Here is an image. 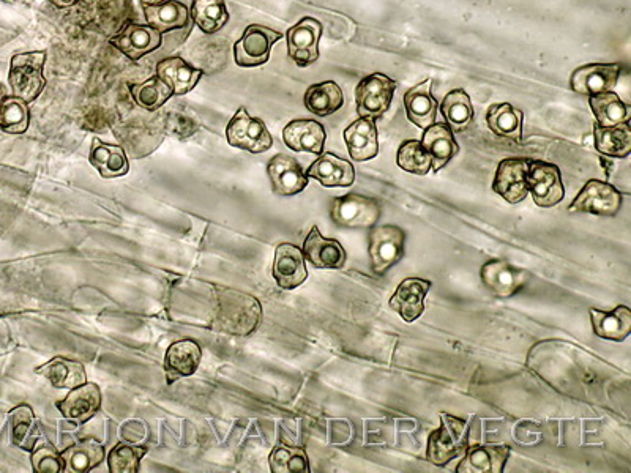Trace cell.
I'll list each match as a JSON object with an SVG mask.
<instances>
[{
  "label": "cell",
  "mask_w": 631,
  "mask_h": 473,
  "mask_svg": "<svg viewBox=\"0 0 631 473\" xmlns=\"http://www.w3.org/2000/svg\"><path fill=\"white\" fill-rule=\"evenodd\" d=\"M262 306L258 298L234 289H218L213 327L231 335L247 336L261 324Z\"/></svg>",
  "instance_id": "1"
},
{
  "label": "cell",
  "mask_w": 631,
  "mask_h": 473,
  "mask_svg": "<svg viewBox=\"0 0 631 473\" xmlns=\"http://www.w3.org/2000/svg\"><path fill=\"white\" fill-rule=\"evenodd\" d=\"M469 448V425L463 418L441 414V426L428 437L426 459L437 467H445L463 456Z\"/></svg>",
  "instance_id": "2"
},
{
  "label": "cell",
  "mask_w": 631,
  "mask_h": 473,
  "mask_svg": "<svg viewBox=\"0 0 631 473\" xmlns=\"http://www.w3.org/2000/svg\"><path fill=\"white\" fill-rule=\"evenodd\" d=\"M48 54L45 51L19 53L12 57L8 82L12 87L13 97L32 103L42 95L46 87L45 71Z\"/></svg>",
  "instance_id": "3"
},
{
  "label": "cell",
  "mask_w": 631,
  "mask_h": 473,
  "mask_svg": "<svg viewBox=\"0 0 631 473\" xmlns=\"http://www.w3.org/2000/svg\"><path fill=\"white\" fill-rule=\"evenodd\" d=\"M381 213L379 201L355 193L333 199L330 209L332 220L346 229L374 228L381 220Z\"/></svg>",
  "instance_id": "4"
},
{
  "label": "cell",
  "mask_w": 631,
  "mask_h": 473,
  "mask_svg": "<svg viewBox=\"0 0 631 473\" xmlns=\"http://www.w3.org/2000/svg\"><path fill=\"white\" fill-rule=\"evenodd\" d=\"M226 139L229 146L245 150L253 155L267 152L273 146V138L267 130L266 123L258 117L251 116L245 108H240L236 116L229 120L226 127Z\"/></svg>",
  "instance_id": "5"
},
{
  "label": "cell",
  "mask_w": 631,
  "mask_h": 473,
  "mask_svg": "<svg viewBox=\"0 0 631 473\" xmlns=\"http://www.w3.org/2000/svg\"><path fill=\"white\" fill-rule=\"evenodd\" d=\"M395 90L396 82L384 73L366 76L355 89L357 114L363 119H381L392 105Z\"/></svg>",
  "instance_id": "6"
},
{
  "label": "cell",
  "mask_w": 631,
  "mask_h": 473,
  "mask_svg": "<svg viewBox=\"0 0 631 473\" xmlns=\"http://www.w3.org/2000/svg\"><path fill=\"white\" fill-rule=\"evenodd\" d=\"M406 232L393 224L374 226L370 232V257L376 275H385L403 259Z\"/></svg>",
  "instance_id": "7"
},
{
  "label": "cell",
  "mask_w": 631,
  "mask_h": 473,
  "mask_svg": "<svg viewBox=\"0 0 631 473\" xmlns=\"http://www.w3.org/2000/svg\"><path fill=\"white\" fill-rule=\"evenodd\" d=\"M283 38V34L261 24H251L243 32L242 38L234 45V60L242 68L261 67L270 59L273 45Z\"/></svg>",
  "instance_id": "8"
},
{
  "label": "cell",
  "mask_w": 631,
  "mask_h": 473,
  "mask_svg": "<svg viewBox=\"0 0 631 473\" xmlns=\"http://www.w3.org/2000/svg\"><path fill=\"white\" fill-rule=\"evenodd\" d=\"M622 204L624 198L619 190L602 180L592 179L579 191L575 201L568 207V212L590 213L595 217H616Z\"/></svg>",
  "instance_id": "9"
},
{
  "label": "cell",
  "mask_w": 631,
  "mask_h": 473,
  "mask_svg": "<svg viewBox=\"0 0 631 473\" xmlns=\"http://www.w3.org/2000/svg\"><path fill=\"white\" fill-rule=\"evenodd\" d=\"M527 183H529V193H532V198L538 207L549 209L564 201V183H562L561 169L557 164L531 160L527 169Z\"/></svg>",
  "instance_id": "10"
},
{
  "label": "cell",
  "mask_w": 631,
  "mask_h": 473,
  "mask_svg": "<svg viewBox=\"0 0 631 473\" xmlns=\"http://www.w3.org/2000/svg\"><path fill=\"white\" fill-rule=\"evenodd\" d=\"M322 37V24L318 19H300L286 34L288 56L297 67L305 68L316 64L319 59V41Z\"/></svg>",
  "instance_id": "11"
},
{
  "label": "cell",
  "mask_w": 631,
  "mask_h": 473,
  "mask_svg": "<svg viewBox=\"0 0 631 473\" xmlns=\"http://www.w3.org/2000/svg\"><path fill=\"white\" fill-rule=\"evenodd\" d=\"M531 158H507L497 166L494 177L493 191L504 198L508 204H519L529 194L527 183V169Z\"/></svg>",
  "instance_id": "12"
},
{
  "label": "cell",
  "mask_w": 631,
  "mask_h": 473,
  "mask_svg": "<svg viewBox=\"0 0 631 473\" xmlns=\"http://www.w3.org/2000/svg\"><path fill=\"white\" fill-rule=\"evenodd\" d=\"M109 43L130 60H141L163 45V34L149 24L128 23L119 34L109 38Z\"/></svg>",
  "instance_id": "13"
},
{
  "label": "cell",
  "mask_w": 631,
  "mask_h": 473,
  "mask_svg": "<svg viewBox=\"0 0 631 473\" xmlns=\"http://www.w3.org/2000/svg\"><path fill=\"white\" fill-rule=\"evenodd\" d=\"M620 78L619 64H589L576 68L570 76V89L576 94L594 97L611 92Z\"/></svg>",
  "instance_id": "14"
},
{
  "label": "cell",
  "mask_w": 631,
  "mask_h": 473,
  "mask_svg": "<svg viewBox=\"0 0 631 473\" xmlns=\"http://www.w3.org/2000/svg\"><path fill=\"white\" fill-rule=\"evenodd\" d=\"M480 278L491 294L499 298H510L518 294L527 281L529 273L526 270L518 269L515 265L508 264L507 261L494 259L486 262L480 270Z\"/></svg>",
  "instance_id": "15"
},
{
  "label": "cell",
  "mask_w": 631,
  "mask_h": 473,
  "mask_svg": "<svg viewBox=\"0 0 631 473\" xmlns=\"http://www.w3.org/2000/svg\"><path fill=\"white\" fill-rule=\"evenodd\" d=\"M273 278L284 291H292L302 286L308 278L305 256L299 246L281 243L275 250L273 259Z\"/></svg>",
  "instance_id": "16"
},
{
  "label": "cell",
  "mask_w": 631,
  "mask_h": 473,
  "mask_svg": "<svg viewBox=\"0 0 631 473\" xmlns=\"http://www.w3.org/2000/svg\"><path fill=\"white\" fill-rule=\"evenodd\" d=\"M267 174L273 193L280 196H295L308 187V176L299 161L286 153H278L269 161Z\"/></svg>",
  "instance_id": "17"
},
{
  "label": "cell",
  "mask_w": 631,
  "mask_h": 473,
  "mask_svg": "<svg viewBox=\"0 0 631 473\" xmlns=\"http://www.w3.org/2000/svg\"><path fill=\"white\" fill-rule=\"evenodd\" d=\"M431 281L422 278H406L396 287L390 298V308L400 314L407 324L417 321L425 313V298L430 292Z\"/></svg>",
  "instance_id": "18"
},
{
  "label": "cell",
  "mask_w": 631,
  "mask_h": 473,
  "mask_svg": "<svg viewBox=\"0 0 631 473\" xmlns=\"http://www.w3.org/2000/svg\"><path fill=\"white\" fill-rule=\"evenodd\" d=\"M303 256L316 269L329 270L343 269L348 259L343 245L338 240L322 237L318 226L311 228L310 234L307 235L303 243Z\"/></svg>",
  "instance_id": "19"
},
{
  "label": "cell",
  "mask_w": 631,
  "mask_h": 473,
  "mask_svg": "<svg viewBox=\"0 0 631 473\" xmlns=\"http://www.w3.org/2000/svg\"><path fill=\"white\" fill-rule=\"evenodd\" d=\"M305 174L308 179L318 180L325 188H348L355 182L354 164L332 152L322 153Z\"/></svg>",
  "instance_id": "20"
},
{
  "label": "cell",
  "mask_w": 631,
  "mask_h": 473,
  "mask_svg": "<svg viewBox=\"0 0 631 473\" xmlns=\"http://www.w3.org/2000/svg\"><path fill=\"white\" fill-rule=\"evenodd\" d=\"M202 351L193 339H180L172 343L166 351L165 374L168 384H174L183 377H190L201 365Z\"/></svg>",
  "instance_id": "21"
},
{
  "label": "cell",
  "mask_w": 631,
  "mask_h": 473,
  "mask_svg": "<svg viewBox=\"0 0 631 473\" xmlns=\"http://www.w3.org/2000/svg\"><path fill=\"white\" fill-rule=\"evenodd\" d=\"M60 414L67 420L86 423L97 415L101 407L100 387L94 382H86L79 387L71 388L67 398L56 404Z\"/></svg>",
  "instance_id": "22"
},
{
  "label": "cell",
  "mask_w": 631,
  "mask_h": 473,
  "mask_svg": "<svg viewBox=\"0 0 631 473\" xmlns=\"http://www.w3.org/2000/svg\"><path fill=\"white\" fill-rule=\"evenodd\" d=\"M512 448L508 445H482L467 448L463 461L456 467L458 473H502L507 466Z\"/></svg>",
  "instance_id": "23"
},
{
  "label": "cell",
  "mask_w": 631,
  "mask_h": 473,
  "mask_svg": "<svg viewBox=\"0 0 631 473\" xmlns=\"http://www.w3.org/2000/svg\"><path fill=\"white\" fill-rule=\"evenodd\" d=\"M325 135L324 127L316 120L299 119L289 122L283 130V141L294 152L324 153Z\"/></svg>",
  "instance_id": "24"
},
{
  "label": "cell",
  "mask_w": 631,
  "mask_h": 473,
  "mask_svg": "<svg viewBox=\"0 0 631 473\" xmlns=\"http://www.w3.org/2000/svg\"><path fill=\"white\" fill-rule=\"evenodd\" d=\"M344 141L354 161H368L378 157L379 135L376 123L371 119L355 120L344 130Z\"/></svg>",
  "instance_id": "25"
},
{
  "label": "cell",
  "mask_w": 631,
  "mask_h": 473,
  "mask_svg": "<svg viewBox=\"0 0 631 473\" xmlns=\"http://www.w3.org/2000/svg\"><path fill=\"white\" fill-rule=\"evenodd\" d=\"M420 142L426 152L430 153L431 161H433L431 169L434 172L444 169L460 152V146L455 141L453 131L447 123H433L431 127L426 128Z\"/></svg>",
  "instance_id": "26"
},
{
  "label": "cell",
  "mask_w": 631,
  "mask_h": 473,
  "mask_svg": "<svg viewBox=\"0 0 631 473\" xmlns=\"http://www.w3.org/2000/svg\"><path fill=\"white\" fill-rule=\"evenodd\" d=\"M431 89H433V79H426L419 86L407 90L404 95L407 119L423 130L436 122L437 100Z\"/></svg>",
  "instance_id": "27"
},
{
  "label": "cell",
  "mask_w": 631,
  "mask_h": 473,
  "mask_svg": "<svg viewBox=\"0 0 631 473\" xmlns=\"http://www.w3.org/2000/svg\"><path fill=\"white\" fill-rule=\"evenodd\" d=\"M202 70L182 57H168L157 65V76L168 84L174 95H185L198 86Z\"/></svg>",
  "instance_id": "28"
},
{
  "label": "cell",
  "mask_w": 631,
  "mask_h": 473,
  "mask_svg": "<svg viewBox=\"0 0 631 473\" xmlns=\"http://www.w3.org/2000/svg\"><path fill=\"white\" fill-rule=\"evenodd\" d=\"M89 161L103 179H119L127 176L130 171L127 152L124 147L106 144L100 139H94L90 149Z\"/></svg>",
  "instance_id": "29"
},
{
  "label": "cell",
  "mask_w": 631,
  "mask_h": 473,
  "mask_svg": "<svg viewBox=\"0 0 631 473\" xmlns=\"http://www.w3.org/2000/svg\"><path fill=\"white\" fill-rule=\"evenodd\" d=\"M590 322L598 338L608 339L614 343H622L631 333V311L627 306L620 305L613 311H589Z\"/></svg>",
  "instance_id": "30"
},
{
  "label": "cell",
  "mask_w": 631,
  "mask_h": 473,
  "mask_svg": "<svg viewBox=\"0 0 631 473\" xmlns=\"http://www.w3.org/2000/svg\"><path fill=\"white\" fill-rule=\"evenodd\" d=\"M65 473H87L105 459V447L95 439H81L60 453Z\"/></svg>",
  "instance_id": "31"
},
{
  "label": "cell",
  "mask_w": 631,
  "mask_h": 473,
  "mask_svg": "<svg viewBox=\"0 0 631 473\" xmlns=\"http://www.w3.org/2000/svg\"><path fill=\"white\" fill-rule=\"evenodd\" d=\"M523 111L513 108L510 103H496L486 112V123L499 138L523 142Z\"/></svg>",
  "instance_id": "32"
},
{
  "label": "cell",
  "mask_w": 631,
  "mask_h": 473,
  "mask_svg": "<svg viewBox=\"0 0 631 473\" xmlns=\"http://www.w3.org/2000/svg\"><path fill=\"white\" fill-rule=\"evenodd\" d=\"M35 373L48 379L53 387L67 388V390L86 384L87 379L83 363L65 357H54L53 360L35 369Z\"/></svg>",
  "instance_id": "33"
},
{
  "label": "cell",
  "mask_w": 631,
  "mask_h": 473,
  "mask_svg": "<svg viewBox=\"0 0 631 473\" xmlns=\"http://www.w3.org/2000/svg\"><path fill=\"white\" fill-rule=\"evenodd\" d=\"M305 108L318 117H329L344 106V95L337 82L325 81L308 87L303 97Z\"/></svg>",
  "instance_id": "34"
},
{
  "label": "cell",
  "mask_w": 631,
  "mask_h": 473,
  "mask_svg": "<svg viewBox=\"0 0 631 473\" xmlns=\"http://www.w3.org/2000/svg\"><path fill=\"white\" fill-rule=\"evenodd\" d=\"M144 16L147 24L157 29L160 34L183 29L190 21L188 8L177 0H168L158 5H144Z\"/></svg>",
  "instance_id": "35"
},
{
  "label": "cell",
  "mask_w": 631,
  "mask_h": 473,
  "mask_svg": "<svg viewBox=\"0 0 631 473\" xmlns=\"http://www.w3.org/2000/svg\"><path fill=\"white\" fill-rule=\"evenodd\" d=\"M595 149L605 157L627 158L631 152L630 123H619L614 127H594Z\"/></svg>",
  "instance_id": "36"
},
{
  "label": "cell",
  "mask_w": 631,
  "mask_h": 473,
  "mask_svg": "<svg viewBox=\"0 0 631 473\" xmlns=\"http://www.w3.org/2000/svg\"><path fill=\"white\" fill-rule=\"evenodd\" d=\"M442 116L453 133H463L474 122V106L464 89H455L445 95L441 105Z\"/></svg>",
  "instance_id": "37"
},
{
  "label": "cell",
  "mask_w": 631,
  "mask_h": 473,
  "mask_svg": "<svg viewBox=\"0 0 631 473\" xmlns=\"http://www.w3.org/2000/svg\"><path fill=\"white\" fill-rule=\"evenodd\" d=\"M589 105L600 127H614L619 123L630 122V106L619 95L614 94L613 90L589 97Z\"/></svg>",
  "instance_id": "38"
},
{
  "label": "cell",
  "mask_w": 631,
  "mask_h": 473,
  "mask_svg": "<svg viewBox=\"0 0 631 473\" xmlns=\"http://www.w3.org/2000/svg\"><path fill=\"white\" fill-rule=\"evenodd\" d=\"M190 15L204 34H217L229 21L225 0H193Z\"/></svg>",
  "instance_id": "39"
},
{
  "label": "cell",
  "mask_w": 631,
  "mask_h": 473,
  "mask_svg": "<svg viewBox=\"0 0 631 473\" xmlns=\"http://www.w3.org/2000/svg\"><path fill=\"white\" fill-rule=\"evenodd\" d=\"M10 428H12V442L24 451H34L37 445V429H35L34 410L27 404L16 406L8 414Z\"/></svg>",
  "instance_id": "40"
},
{
  "label": "cell",
  "mask_w": 631,
  "mask_h": 473,
  "mask_svg": "<svg viewBox=\"0 0 631 473\" xmlns=\"http://www.w3.org/2000/svg\"><path fill=\"white\" fill-rule=\"evenodd\" d=\"M130 94L139 108L150 112L160 109L174 95L168 84L158 76H152L141 84H131Z\"/></svg>",
  "instance_id": "41"
},
{
  "label": "cell",
  "mask_w": 631,
  "mask_h": 473,
  "mask_svg": "<svg viewBox=\"0 0 631 473\" xmlns=\"http://www.w3.org/2000/svg\"><path fill=\"white\" fill-rule=\"evenodd\" d=\"M29 103L21 98L5 97L0 103V130L8 135H23L29 128Z\"/></svg>",
  "instance_id": "42"
},
{
  "label": "cell",
  "mask_w": 631,
  "mask_h": 473,
  "mask_svg": "<svg viewBox=\"0 0 631 473\" xmlns=\"http://www.w3.org/2000/svg\"><path fill=\"white\" fill-rule=\"evenodd\" d=\"M396 164L404 172L420 177L428 176L431 168H433L430 153L426 152L422 142L417 141V139H411V141L401 144L398 155H396Z\"/></svg>",
  "instance_id": "43"
},
{
  "label": "cell",
  "mask_w": 631,
  "mask_h": 473,
  "mask_svg": "<svg viewBox=\"0 0 631 473\" xmlns=\"http://www.w3.org/2000/svg\"><path fill=\"white\" fill-rule=\"evenodd\" d=\"M269 464L273 473H310L307 451L299 447L277 445L270 453Z\"/></svg>",
  "instance_id": "44"
},
{
  "label": "cell",
  "mask_w": 631,
  "mask_h": 473,
  "mask_svg": "<svg viewBox=\"0 0 631 473\" xmlns=\"http://www.w3.org/2000/svg\"><path fill=\"white\" fill-rule=\"evenodd\" d=\"M147 448L120 442L109 451L108 467L111 473H138L141 459L146 456Z\"/></svg>",
  "instance_id": "45"
},
{
  "label": "cell",
  "mask_w": 631,
  "mask_h": 473,
  "mask_svg": "<svg viewBox=\"0 0 631 473\" xmlns=\"http://www.w3.org/2000/svg\"><path fill=\"white\" fill-rule=\"evenodd\" d=\"M30 462L35 473H64V459L51 442H43L34 448Z\"/></svg>",
  "instance_id": "46"
},
{
  "label": "cell",
  "mask_w": 631,
  "mask_h": 473,
  "mask_svg": "<svg viewBox=\"0 0 631 473\" xmlns=\"http://www.w3.org/2000/svg\"><path fill=\"white\" fill-rule=\"evenodd\" d=\"M49 4H53L57 8H68L78 4L79 0H46Z\"/></svg>",
  "instance_id": "47"
},
{
  "label": "cell",
  "mask_w": 631,
  "mask_h": 473,
  "mask_svg": "<svg viewBox=\"0 0 631 473\" xmlns=\"http://www.w3.org/2000/svg\"><path fill=\"white\" fill-rule=\"evenodd\" d=\"M142 5H158L163 4V2H168V0H141Z\"/></svg>",
  "instance_id": "48"
},
{
  "label": "cell",
  "mask_w": 631,
  "mask_h": 473,
  "mask_svg": "<svg viewBox=\"0 0 631 473\" xmlns=\"http://www.w3.org/2000/svg\"><path fill=\"white\" fill-rule=\"evenodd\" d=\"M5 97H8L7 90H5L4 84L0 82V103L5 100Z\"/></svg>",
  "instance_id": "49"
},
{
  "label": "cell",
  "mask_w": 631,
  "mask_h": 473,
  "mask_svg": "<svg viewBox=\"0 0 631 473\" xmlns=\"http://www.w3.org/2000/svg\"><path fill=\"white\" fill-rule=\"evenodd\" d=\"M0 2H7V4H13L15 0H0Z\"/></svg>",
  "instance_id": "50"
}]
</instances>
